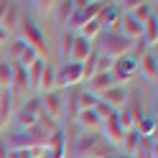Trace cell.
Segmentation results:
<instances>
[{
	"label": "cell",
	"instance_id": "cell-10",
	"mask_svg": "<svg viewBox=\"0 0 158 158\" xmlns=\"http://www.w3.org/2000/svg\"><path fill=\"white\" fill-rule=\"evenodd\" d=\"M92 51H94V44L74 33L72 48H69V61H72V64H84V61H87V56H89Z\"/></svg>",
	"mask_w": 158,
	"mask_h": 158
},
{
	"label": "cell",
	"instance_id": "cell-27",
	"mask_svg": "<svg viewBox=\"0 0 158 158\" xmlns=\"http://www.w3.org/2000/svg\"><path fill=\"white\" fill-rule=\"evenodd\" d=\"M13 79V64L10 61H0V92H8Z\"/></svg>",
	"mask_w": 158,
	"mask_h": 158
},
{
	"label": "cell",
	"instance_id": "cell-37",
	"mask_svg": "<svg viewBox=\"0 0 158 158\" xmlns=\"http://www.w3.org/2000/svg\"><path fill=\"white\" fill-rule=\"evenodd\" d=\"M3 44H8V31H5V28H0V46H3Z\"/></svg>",
	"mask_w": 158,
	"mask_h": 158
},
{
	"label": "cell",
	"instance_id": "cell-5",
	"mask_svg": "<svg viewBox=\"0 0 158 158\" xmlns=\"http://www.w3.org/2000/svg\"><path fill=\"white\" fill-rule=\"evenodd\" d=\"M41 100V112L44 117H48V120H59V117H64V94L61 92H46L44 97H38Z\"/></svg>",
	"mask_w": 158,
	"mask_h": 158
},
{
	"label": "cell",
	"instance_id": "cell-17",
	"mask_svg": "<svg viewBox=\"0 0 158 158\" xmlns=\"http://www.w3.org/2000/svg\"><path fill=\"white\" fill-rule=\"evenodd\" d=\"M133 158H156V138H140Z\"/></svg>",
	"mask_w": 158,
	"mask_h": 158
},
{
	"label": "cell",
	"instance_id": "cell-24",
	"mask_svg": "<svg viewBox=\"0 0 158 158\" xmlns=\"http://www.w3.org/2000/svg\"><path fill=\"white\" fill-rule=\"evenodd\" d=\"M74 3H69V0H64V3H56V8H54V18L61 26H66V21L72 18V13H74Z\"/></svg>",
	"mask_w": 158,
	"mask_h": 158
},
{
	"label": "cell",
	"instance_id": "cell-22",
	"mask_svg": "<svg viewBox=\"0 0 158 158\" xmlns=\"http://www.w3.org/2000/svg\"><path fill=\"white\" fill-rule=\"evenodd\" d=\"M153 5H156V3H138V5H135V10H133V13H127V15H130L135 23H140V26H143L148 18L153 15Z\"/></svg>",
	"mask_w": 158,
	"mask_h": 158
},
{
	"label": "cell",
	"instance_id": "cell-11",
	"mask_svg": "<svg viewBox=\"0 0 158 158\" xmlns=\"http://www.w3.org/2000/svg\"><path fill=\"white\" fill-rule=\"evenodd\" d=\"M138 72L145 77L148 84L156 87V82H158V61H156V51H145L140 59H138Z\"/></svg>",
	"mask_w": 158,
	"mask_h": 158
},
{
	"label": "cell",
	"instance_id": "cell-31",
	"mask_svg": "<svg viewBox=\"0 0 158 158\" xmlns=\"http://www.w3.org/2000/svg\"><path fill=\"white\" fill-rule=\"evenodd\" d=\"M31 5H33V10L44 13V15H51L54 8H56V3H51V0H36V3H31Z\"/></svg>",
	"mask_w": 158,
	"mask_h": 158
},
{
	"label": "cell",
	"instance_id": "cell-2",
	"mask_svg": "<svg viewBox=\"0 0 158 158\" xmlns=\"http://www.w3.org/2000/svg\"><path fill=\"white\" fill-rule=\"evenodd\" d=\"M110 153H112V148L107 145V143H102L94 133L79 135L77 143H74V148H72V158H105V156H110Z\"/></svg>",
	"mask_w": 158,
	"mask_h": 158
},
{
	"label": "cell",
	"instance_id": "cell-18",
	"mask_svg": "<svg viewBox=\"0 0 158 158\" xmlns=\"http://www.w3.org/2000/svg\"><path fill=\"white\" fill-rule=\"evenodd\" d=\"M54 79H56L54 66H51V64H46V66H44V72H41V79H38V87H36V89H41L44 94H46V92H54Z\"/></svg>",
	"mask_w": 158,
	"mask_h": 158
},
{
	"label": "cell",
	"instance_id": "cell-14",
	"mask_svg": "<svg viewBox=\"0 0 158 158\" xmlns=\"http://www.w3.org/2000/svg\"><path fill=\"white\" fill-rule=\"evenodd\" d=\"M74 123L79 127H84V133H97L102 127V120L94 115V110H79V115L74 117Z\"/></svg>",
	"mask_w": 158,
	"mask_h": 158
},
{
	"label": "cell",
	"instance_id": "cell-9",
	"mask_svg": "<svg viewBox=\"0 0 158 158\" xmlns=\"http://www.w3.org/2000/svg\"><path fill=\"white\" fill-rule=\"evenodd\" d=\"M89 87H87V92L89 94H94V97H100L102 92H107V89H112V87H120V82H117V77H115V72H105V74H94L89 82H87Z\"/></svg>",
	"mask_w": 158,
	"mask_h": 158
},
{
	"label": "cell",
	"instance_id": "cell-30",
	"mask_svg": "<svg viewBox=\"0 0 158 158\" xmlns=\"http://www.w3.org/2000/svg\"><path fill=\"white\" fill-rule=\"evenodd\" d=\"M36 59H38V56H36V51H31V48L26 46V48H23V54L15 59V66H21V69H28V66H31V64L36 61Z\"/></svg>",
	"mask_w": 158,
	"mask_h": 158
},
{
	"label": "cell",
	"instance_id": "cell-3",
	"mask_svg": "<svg viewBox=\"0 0 158 158\" xmlns=\"http://www.w3.org/2000/svg\"><path fill=\"white\" fill-rule=\"evenodd\" d=\"M21 41L31 48V51H36L38 59L46 61V38H44L41 28H38L33 21H23V26H21Z\"/></svg>",
	"mask_w": 158,
	"mask_h": 158
},
{
	"label": "cell",
	"instance_id": "cell-1",
	"mask_svg": "<svg viewBox=\"0 0 158 158\" xmlns=\"http://www.w3.org/2000/svg\"><path fill=\"white\" fill-rule=\"evenodd\" d=\"M94 48H97L100 56H107V59L115 61V59H120L125 54H133V41L123 38L117 31H102L94 41Z\"/></svg>",
	"mask_w": 158,
	"mask_h": 158
},
{
	"label": "cell",
	"instance_id": "cell-13",
	"mask_svg": "<svg viewBox=\"0 0 158 158\" xmlns=\"http://www.w3.org/2000/svg\"><path fill=\"white\" fill-rule=\"evenodd\" d=\"M46 158H66V133L61 130V127L48 138V143H46Z\"/></svg>",
	"mask_w": 158,
	"mask_h": 158
},
{
	"label": "cell",
	"instance_id": "cell-28",
	"mask_svg": "<svg viewBox=\"0 0 158 158\" xmlns=\"http://www.w3.org/2000/svg\"><path fill=\"white\" fill-rule=\"evenodd\" d=\"M72 41H74V33H72V31H61V38H59V54H61L64 64L69 61V48H72Z\"/></svg>",
	"mask_w": 158,
	"mask_h": 158
},
{
	"label": "cell",
	"instance_id": "cell-36",
	"mask_svg": "<svg viewBox=\"0 0 158 158\" xmlns=\"http://www.w3.org/2000/svg\"><path fill=\"white\" fill-rule=\"evenodd\" d=\"M8 8H10V3H0V26H3V21H5V15H8Z\"/></svg>",
	"mask_w": 158,
	"mask_h": 158
},
{
	"label": "cell",
	"instance_id": "cell-23",
	"mask_svg": "<svg viewBox=\"0 0 158 158\" xmlns=\"http://www.w3.org/2000/svg\"><path fill=\"white\" fill-rule=\"evenodd\" d=\"M156 115H148V117H143L140 123H138V127H135V133L140 135V138H156Z\"/></svg>",
	"mask_w": 158,
	"mask_h": 158
},
{
	"label": "cell",
	"instance_id": "cell-35",
	"mask_svg": "<svg viewBox=\"0 0 158 158\" xmlns=\"http://www.w3.org/2000/svg\"><path fill=\"white\" fill-rule=\"evenodd\" d=\"M13 23H15V3H10V8H8V15H5V21H3V26L0 28H13Z\"/></svg>",
	"mask_w": 158,
	"mask_h": 158
},
{
	"label": "cell",
	"instance_id": "cell-8",
	"mask_svg": "<svg viewBox=\"0 0 158 158\" xmlns=\"http://www.w3.org/2000/svg\"><path fill=\"white\" fill-rule=\"evenodd\" d=\"M28 89H31V84H28V74L26 69L15 66L13 64V79H10V87H8V94H10V100H23V97L28 94Z\"/></svg>",
	"mask_w": 158,
	"mask_h": 158
},
{
	"label": "cell",
	"instance_id": "cell-34",
	"mask_svg": "<svg viewBox=\"0 0 158 158\" xmlns=\"http://www.w3.org/2000/svg\"><path fill=\"white\" fill-rule=\"evenodd\" d=\"M23 48H26V44L21 41V38H18V41H13L10 46H8V51H10V59H13V61H15V59L23 54Z\"/></svg>",
	"mask_w": 158,
	"mask_h": 158
},
{
	"label": "cell",
	"instance_id": "cell-29",
	"mask_svg": "<svg viewBox=\"0 0 158 158\" xmlns=\"http://www.w3.org/2000/svg\"><path fill=\"white\" fill-rule=\"evenodd\" d=\"M97 51H92L89 56H87V61L82 64V79H84V82H89V79L97 74Z\"/></svg>",
	"mask_w": 158,
	"mask_h": 158
},
{
	"label": "cell",
	"instance_id": "cell-12",
	"mask_svg": "<svg viewBox=\"0 0 158 158\" xmlns=\"http://www.w3.org/2000/svg\"><path fill=\"white\" fill-rule=\"evenodd\" d=\"M97 100H102L105 105H110L112 110L117 112V110H123V107L127 105V100H130V94H127V89L125 87H112V89H107V92H102Z\"/></svg>",
	"mask_w": 158,
	"mask_h": 158
},
{
	"label": "cell",
	"instance_id": "cell-19",
	"mask_svg": "<svg viewBox=\"0 0 158 158\" xmlns=\"http://www.w3.org/2000/svg\"><path fill=\"white\" fill-rule=\"evenodd\" d=\"M138 140H140V135H138L135 130H127V133H125L123 143H120V151H123V156H125V158H133L135 148H138Z\"/></svg>",
	"mask_w": 158,
	"mask_h": 158
},
{
	"label": "cell",
	"instance_id": "cell-15",
	"mask_svg": "<svg viewBox=\"0 0 158 158\" xmlns=\"http://www.w3.org/2000/svg\"><path fill=\"white\" fill-rule=\"evenodd\" d=\"M156 44H158V21H156V13L148 18V21L143 23V46H153L156 51Z\"/></svg>",
	"mask_w": 158,
	"mask_h": 158
},
{
	"label": "cell",
	"instance_id": "cell-32",
	"mask_svg": "<svg viewBox=\"0 0 158 158\" xmlns=\"http://www.w3.org/2000/svg\"><path fill=\"white\" fill-rule=\"evenodd\" d=\"M97 102V97L89 94V92H79V110H92Z\"/></svg>",
	"mask_w": 158,
	"mask_h": 158
},
{
	"label": "cell",
	"instance_id": "cell-21",
	"mask_svg": "<svg viewBox=\"0 0 158 158\" xmlns=\"http://www.w3.org/2000/svg\"><path fill=\"white\" fill-rule=\"evenodd\" d=\"M10 115H13V100L8 92H3L0 94V127H5L10 123Z\"/></svg>",
	"mask_w": 158,
	"mask_h": 158
},
{
	"label": "cell",
	"instance_id": "cell-6",
	"mask_svg": "<svg viewBox=\"0 0 158 158\" xmlns=\"http://www.w3.org/2000/svg\"><path fill=\"white\" fill-rule=\"evenodd\" d=\"M102 135H105V143L110 148H120L123 138H125V130L120 127V123H117V112H112L107 120H102Z\"/></svg>",
	"mask_w": 158,
	"mask_h": 158
},
{
	"label": "cell",
	"instance_id": "cell-39",
	"mask_svg": "<svg viewBox=\"0 0 158 158\" xmlns=\"http://www.w3.org/2000/svg\"><path fill=\"white\" fill-rule=\"evenodd\" d=\"M0 94H3V92H0Z\"/></svg>",
	"mask_w": 158,
	"mask_h": 158
},
{
	"label": "cell",
	"instance_id": "cell-38",
	"mask_svg": "<svg viewBox=\"0 0 158 158\" xmlns=\"http://www.w3.org/2000/svg\"><path fill=\"white\" fill-rule=\"evenodd\" d=\"M0 158H8V145L0 140Z\"/></svg>",
	"mask_w": 158,
	"mask_h": 158
},
{
	"label": "cell",
	"instance_id": "cell-4",
	"mask_svg": "<svg viewBox=\"0 0 158 158\" xmlns=\"http://www.w3.org/2000/svg\"><path fill=\"white\" fill-rule=\"evenodd\" d=\"M79 82H84L82 79V64H72L66 61L61 69L56 72V79H54V89H66V87H77Z\"/></svg>",
	"mask_w": 158,
	"mask_h": 158
},
{
	"label": "cell",
	"instance_id": "cell-7",
	"mask_svg": "<svg viewBox=\"0 0 158 158\" xmlns=\"http://www.w3.org/2000/svg\"><path fill=\"white\" fill-rule=\"evenodd\" d=\"M112 72H115V77H117V82H120V87L127 84V82L133 79V74L138 72V59L130 56V54H125V56H120V59H115Z\"/></svg>",
	"mask_w": 158,
	"mask_h": 158
},
{
	"label": "cell",
	"instance_id": "cell-26",
	"mask_svg": "<svg viewBox=\"0 0 158 158\" xmlns=\"http://www.w3.org/2000/svg\"><path fill=\"white\" fill-rule=\"evenodd\" d=\"M38 120H41V115H36V112H31V110H26V107H21V112H18V125H21V130L33 127Z\"/></svg>",
	"mask_w": 158,
	"mask_h": 158
},
{
	"label": "cell",
	"instance_id": "cell-16",
	"mask_svg": "<svg viewBox=\"0 0 158 158\" xmlns=\"http://www.w3.org/2000/svg\"><path fill=\"white\" fill-rule=\"evenodd\" d=\"M64 115L69 120H74L79 115V89L77 87H69V94L64 97Z\"/></svg>",
	"mask_w": 158,
	"mask_h": 158
},
{
	"label": "cell",
	"instance_id": "cell-20",
	"mask_svg": "<svg viewBox=\"0 0 158 158\" xmlns=\"http://www.w3.org/2000/svg\"><path fill=\"white\" fill-rule=\"evenodd\" d=\"M102 31H105V28L97 23V21H87V23L77 31V36H82V38H87V41H92V44H94V41H97V36H100Z\"/></svg>",
	"mask_w": 158,
	"mask_h": 158
},
{
	"label": "cell",
	"instance_id": "cell-25",
	"mask_svg": "<svg viewBox=\"0 0 158 158\" xmlns=\"http://www.w3.org/2000/svg\"><path fill=\"white\" fill-rule=\"evenodd\" d=\"M44 66H46V61L44 59H36V61L26 69V74H28V84H31V89H36L38 87V79H41V72H44Z\"/></svg>",
	"mask_w": 158,
	"mask_h": 158
},
{
	"label": "cell",
	"instance_id": "cell-33",
	"mask_svg": "<svg viewBox=\"0 0 158 158\" xmlns=\"http://www.w3.org/2000/svg\"><path fill=\"white\" fill-rule=\"evenodd\" d=\"M112 66H115V61L112 59H107V56H100L97 54V74H105V72H112Z\"/></svg>",
	"mask_w": 158,
	"mask_h": 158
}]
</instances>
